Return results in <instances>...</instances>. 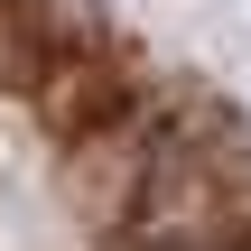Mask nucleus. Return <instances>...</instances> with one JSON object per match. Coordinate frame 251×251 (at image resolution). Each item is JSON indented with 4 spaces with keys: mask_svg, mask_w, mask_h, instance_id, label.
<instances>
[{
    "mask_svg": "<svg viewBox=\"0 0 251 251\" xmlns=\"http://www.w3.org/2000/svg\"><path fill=\"white\" fill-rule=\"evenodd\" d=\"M75 47V28L65 19H47V9H19V0H0V75H47L56 56Z\"/></svg>",
    "mask_w": 251,
    "mask_h": 251,
    "instance_id": "nucleus-1",
    "label": "nucleus"
}]
</instances>
